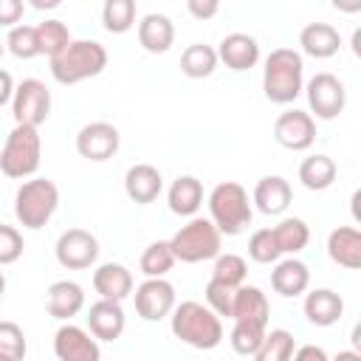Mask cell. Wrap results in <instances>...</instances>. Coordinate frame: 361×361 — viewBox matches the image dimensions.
<instances>
[{
	"instance_id": "7dc6e473",
	"label": "cell",
	"mask_w": 361,
	"mask_h": 361,
	"mask_svg": "<svg viewBox=\"0 0 361 361\" xmlns=\"http://www.w3.org/2000/svg\"><path fill=\"white\" fill-rule=\"evenodd\" d=\"M28 3H31L37 11H51V8H56L62 0H28Z\"/></svg>"
},
{
	"instance_id": "681fc988",
	"label": "cell",
	"mask_w": 361,
	"mask_h": 361,
	"mask_svg": "<svg viewBox=\"0 0 361 361\" xmlns=\"http://www.w3.org/2000/svg\"><path fill=\"white\" fill-rule=\"evenodd\" d=\"M3 293H6V274L0 271V302H3Z\"/></svg>"
},
{
	"instance_id": "c3c4849f",
	"label": "cell",
	"mask_w": 361,
	"mask_h": 361,
	"mask_svg": "<svg viewBox=\"0 0 361 361\" xmlns=\"http://www.w3.org/2000/svg\"><path fill=\"white\" fill-rule=\"evenodd\" d=\"M353 51H355V54H361V31H355V34H353Z\"/></svg>"
},
{
	"instance_id": "484cf974",
	"label": "cell",
	"mask_w": 361,
	"mask_h": 361,
	"mask_svg": "<svg viewBox=\"0 0 361 361\" xmlns=\"http://www.w3.org/2000/svg\"><path fill=\"white\" fill-rule=\"evenodd\" d=\"M299 45L313 59H330L341 48V34L330 23H307L299 34Z\"/></svg>"
},
{
	"instance_id": "d4e9b609",
	"label": "cell",
	"mask_w": 361,
	"mask_h": 361,
	"mask_svg": "<svg viewBox=\"0 0 361 361\" xmlns=\"http://www.w3.org/2000/svg\"><path fill=\"white\" fill-rule=\"evenodd\" d=\"M138 42L149 54H166L175 42V25L166 14H144L138 23Z\"/></svg>"
},
{
	"instance_id": "ba28073f",
	"label": "cell",
	"mask_w": 361,
	"mask_h": 361,
	"mask_svg": "<svg viewBox=\"0 0 361 361\" xmlns=\"http://www.w3.org/2000/svg\"><path fill=\"white\" fill-rule=\"evenodd\" d=\"M307 104H310V113H316V118L322 121H330L336 116L344 113V104H347V90H344V82L327 71L316 73L307 87Z\"/></svg>"
},
{
	"instance_id": "836d02e7",
	"label": "cell",
	"mask_w": 361,
	"mask_h": 361,
	"mask_svg": "<svg viewBox=\"0 0 361 361\" xmlns=\"http://www.w3.org/2000/svg\"><path fill=\"white\" fill-rule=\"evenodd\" d=\"M262 336H265V324H257V322H234L228 341H231V350L237 355L254 358L257 350H259V344H262Z\"/></svg>"
},
{
	"instance_id": "6da1fadb",
	"label": "cell",
	"mask_w": 361,
	"mask_h": 361,
	"mask_svg": "<svg viewBox=\"0 0 361 361\" xmlns=\"http://www.w3.org/2000/svg\"><path fill=\"white\" fill-rule=\"evenodd\" d=\"M172 336L195 350H214L223 341V322L220 316L200 302H180L169 313Z\"/></svg>"
},
{
	"instance_id": "603a6c76",
	"label": "cell",
	"mask_w": 361,
	"mask_h": 361,
	"mask_svg": "<svg viewBox=\"0 0 361 361\" xmlns=\"http://www.w3.org/2000/svg\"><path fill=\"white\" fill-rule=\"evenodd\" d=\"M293 200V189L282 175H265L254 186V203L262 214H282Z\"/></svg>"
},
{
	"instance_id": "f1b7e54d",
	"label": "cell",
	"mask_w": 361,
	"mask_h": 361,
	"mask_svg": "<svg viewBox=\"0 0 361 361\" xmlns=\"http://www.w3.org/2000/svg\"><path fill=\"white\" fill-rule=\"evenodd\" d=\"M217 51L206 42H192L183 54H180V73L189 79H206L214 73L217 68Z\"/></svg>"
},
{
	"instance_id": "83f0119b",
	"label": "cell",
	"mask_w": 361,
	"mask_h": 361,
	"mask_svg": "<svg viewBox=\"0 0 361 361\" xmlns=\"http://www.w3.org/2000/svg\"><path fill=\"white\" fill-rule=\"evenodd\" d=\"M336 175H338V166H336V161L330 158V155H310V158H305L302 164H299V180H302V186L305 189H310V192H324V189H330L333 186V180H336Z\"/></svg>"
},
{
	"instance_id": "f546056e",
	"label": "cell",
	"mask_w": 361,
	"mask_h": 361,
	"mask_svg": "<svg viewBox=\"0 0 361 361\" xmlns=\"http://www.w3.org/2000/svg\"><path fill=\"white\" fill-rule=\"evenodd\" d=\"M271 231H274L276 245H279L282 254H299L310 243V228H307V223L302 217H285Z\"/></svg>"
},
{
	"instance_id": "1f68e13d",
	"label": "cell",
	"mask_w": 361,
	"mask_h": 361,
	"mask_svg": "<svg viewBox=\"0 0 361 361\" xmlns=\"http://www.w3.org/2000/svg\"><path fill=\"white\" fill-rule=\"evenodd\" d=\"M102 25L110 34H127L135 25V0H104Z\"/></svg>"
},
{
	"instance_id": "8fae6325",
	"label": "cell",
	"mask_w": 361,
	"mask_h": 361,
	"mask_svg": "<svg viewBox=\"0 0 361 361\" xmlns=\"http://www.w3.org/2000/svg\"><path fill=\"white\" fill-rule=\"evenodd\" d=\"M274 138H276L279 147L293 149V152L310 149L313 141H316V121L305 110H296V107L293 110H285L274 121Z\"/></svg>"
},
{
	"instance_id": "ffe728a7",
	"label": "cell",
	"mask_w": 361,
	"mask_h": 361,
	"mask_svg": "<svg viewBox=\"0 0 361 361\" xmlns=\"http://www.w3.org/2000/svg\"><path fill=\"white\" fill-rule=\"evenodd\" d=\"M164 189V178L152 164H133L124 175V192L133 203H152Z\"/></svg>"
},
{
	"instance_id": "7c38bea8",
	"label": "cell",
	"mask_w": 361,
	"mask_h": 361,
	"mask_svg": "<svg viewBox=\"0 0 361 361\" xmlns=\"http://www.w3.org/2000/svg\"><path fill=\"white\" fill-rule=\"evenodd\" d=\"M175 307V288L164 276H147L135 288V313L144 322H161Z\"/></svg>"
},
{
	"instance_id": "74e56055",
	"label": "cell",
	"mask_w": 361,
	"mask_h": 361,
	"mask_svg": "<svg viewBox=\"0 0 361 361\" xmlns=\"http://www.w3.org/2000/svg\"><path fill=\"white\" fill-rule=\"evenodd\" d=\"M248 257L254 262H259V265H271V262H276L282 257V251H279L276 237H274L271 228H257L251 234V240H248Z\"/></svg>"
},
{
	"instance_id": "8992f818",
	"label": "cell",
	"mask_w": 361,
	"mask_h": 361,
	"mask_svg": "<svg viewBox=\"0 0 361 361\" xmlns=\"http://www.w3.org/2000/svg\"><path fill=\"white\" fill-rule=\"evenodd\" d=\"M59 206V189L48 178H31L25 180L14 195V217L23 228H42Z\"/></svg>"
},
{
	"instance_id": "cb8c5ba5",
	"label": "cell",
	"mask_w": 361,
	"mask_h": 361,
	"mask_svg": "<svg viewBox=\"0 0 361 361\" xmlns=\"http://www.w3.org/2000/svg\"><path fill=\"white\" fill-rule=\"evenodd\" d=\"M93 288L102 299H127L133 293V274L121 262H104L93 271Z\"/></svg>"
},
{
	"instance_id": "d6986e66",
	"label": "cell",
	"mask_w": 361,
	"mask_h": 361,
	"mask_svg": "<svg viewBox=\"0 0 361 361\" xmlns=\"http://www.w3.org/2000/svg\"><path fill=\"white\" fill-rule=\"evenodd\" d=\"M305 319L316 327H333L344 316V299L330 288H316L305 296Z\"/></svg>"
},
{
	"instance_id": "ab89813d",
	"label": "cell",
	"mask_w": 361,
	"mask_h": 361,
	"mask_svg": "<svg viewBox=\"0 0 361 361\" xmlns=\"http://www.w3.org/2000/svg\"><path fill=\"white\" fill-rule=\"evenodd\" d=\"M206 305L217 313V316H228L231 319V302H234V285L220 282V279H209L206 282Z\"/></svg>"
},
{
	"instance_id": "e575fe53",
	"label": "cell",
	"mask_w": 361,
	"mask_h": 361,
	"mask_svg": "<svg viewBox=\"0 0 361 361\" xmlns=\"http://www.w3.org/2000/svg\"><path fill=\"white\" fill-rule=\"evenodd\" d=\"M71 42V31L62 20H45L37 25V45H39V54L45 56H54L59 54L65 45Z\"/></svg>"
},
{
	"instance_id": "44dd1931",
	"label": "cell",
	"mask_w": 361,
	"mask_h": 361,
	"mask_svg": "<svg viewBox=\"0 0 361 361\" xmlns=\"http://www.w3.org/2000/svg\"><path fill=\"white\" fill-rule=\"evenodd\" d=\"M327 254L336 265L347 271H358L361 268V231L353 226L333 228L327 237Z\"/></svg>"
},
{
	"instance_id": "f907efd6",
	"label": "cell",
	"mask_w": 361,
	"mask_h": 361,
	"mask_svg": "<svg viewBox=\"0 0 361 361\" xmlns=\"http://www.w3.org/2000/svg\"><path fill=\"white\" fill-rule=\"evenodd\" d=\"M3 51H6V42H3V39H0V56H3Z\"/></svg>"
},
{
	"instance_id": "d6a6232c",
	"label": "cell",
	"mask_w": 361,
	"mask_h": 361,
	"mask_svg": "<svg viewBox=\"0 0 361 361\" xmlns=\"http://www.w3.org/2000/svg\"><path fill=\"white\" fill-rule=\"evenodd\" d=\"M175 254H172V245L169 240H155L144 248L141 254V274L144 276H166L175 265Z\"/></svg>"
},
{
	"instance_id": "f6af8a7d",
	"label": "cell",
	"mask_w": 361,
	"mask_h": 361,
	"mask_svg": "<svg viewBox=\"0 0 361 361\" xmlns=\"http://www.w3.org/2000/svg\"><path fill=\"white\" fill-rule=\"evenodd\" d=\"M293 355H296L299 361H310V358H316V361H327V353H324L322 347H313V344H307V347H299V350H293Z\"/></svg>"
},
{
	"instance_id": "52a82bcc",
	"label": "cell",
	"mask_w": 361,
	"mask_h": 361,
	"mask_svg": "<svg viewBox=\"0 0 361 361\" xmlns=\"http://www.w3.org/2000/svg\"><path fill=\"white\" fill-rule=\"evenodd\" d=\"M172 254L175 259L180 262H206V259H214L220 254V245H223V234L217 231V226L206 217H192L186 226H180L172 240Z\"/></svg>"
},
{
	"instance_id": "7bdbcfd3",
	"label": "cell",
	"mask_w": 361,
	"mask_h": 361,
	"mask_svg": "<svg viewBox=\"0 0 361 361\" xmlns=\"http://www.w3.org/2000/svg\"><path fill=\"white\" fill-rule=\"evenodd\" d=\"M186 8L195 20H212L220 11V0H186Z\"/></svg>"
},
{
	"instance_id": "277c9868",
	"label": "cell",
	"mask_w": 361,
	"mask_h": 361,
	"mask_svg": "<svg viewBox=\"0 0 361 361\" xmlns=\"http://www.w3.org/2000/svg\"><path fill=\"white\" fill-rule=\"evenodd\" d=\"M209 220L217 226L220 234L237 237L251 226V200L248 192L237 180H223L209 192Z\"/></svg>"
},
{
	"instance_id": "e0dca14e",
	"label": "cell",
	"mask_w": 361,
	"mask_h": 361,
	"mask_svg": "<svg viewBox=\"0 0 361 361\" xmlns=\"http://www.w3.org/2000/svg\"><path fill=\"white\" fill-rule=\"evenodd\" d=\"M82 307H85V290L79 282L59 279L45 293V310H48V316H54L59 322H71L73 316H79Z\"/></svg>"
},
{
	"instance_id": "f35d334b",
	"label": "cell",
	"mask_w": 361,
	"mask_h": 361,
	"mask_svg": "<svg viewBox=\"0 0 361 361\" xmlns=\"http://www.w3.org/2000/svg\"><path fill=\"white\" fill-rule=\"evenodd\" d=\"M245 274H248V265L240 254H217L214 257V268H212V276L220 279V282H228V285H243L245 282Z\"/></svg>"
},
{
	"instance_id": "5bb4252c",
	"label": "cell",
	"mask_w": 361,
	"mask_h": 361,
	"mask_svg": "<svg viewBox=\"0 0 361 361\" xmlns=\"http://www.w3.org/2000/svg\"><path fill=\"white\" fill-rule=\"evenodd\" d=\"M118 130L110 121H90L76 133V152L87 161H107L118 152Z\"/></svg>"
},
{
	"instance_id": "7a4b0ae2",
	"label": "cell",
	"mask_w": 361,
	"mask_h": 361,
	"mask_svg": "<svg viewBox=\"0 0 361 361\" xmlns=\"http://www.w3.org/2000/svg\"><path fill=\"white\" fill-rule=\"evenodd\" d=\"M305 87V62L293 48H274L265 56L262 90L274 104H290Z\"/></svg>"
},
{
	"instance_id": "7402d4cb",
	"label": "cell",
	"mask_w": 361,
	"mask_h": 361,
	"mask_svg": "<svg viewBox=\"0 0 361 361\" xmlns=\"http://www.w3.org/2000/svg\"><path fill=\"white\" fill-rule=\"evenodd\" d=\"M271 305L268 296L257 285H237L234 288V302H231V319L234 322H257L268 327Z\"/></svg>"
},
{
	"instance_id": "4dcf8cb0",
	"label": "cell",
	"mask_w": 361,
	"mask_h": 361,
	"mask_svg": "<svg viewBox=\"0 0 361 361\" xmlns=\"http://www.w3.org/2000/svg\"><path fill=\"white\" fill-rule=\"evenodd\" d=\"M293 350H296V341H293V333L285 330V327H276V330H265L262 336V344L257 350V361H288L293 358Z\"/></svg>"
},
{
	"instance_id": "9c48e42d",
	"label": "cell",
	"mask_w": 361,
	"mask_h": 361,
	"mask_svg": "<svg viewBox=\"0 0 361 361\" xmlns=\"http://www.w3.org/2000/svg\"><path fill=\"white\" fill-rule=\"evenodd\" d=\"M11 113L17 124L39 127L51 116V90L39 79H23L11 96Z\"/></svg>"
},
{
	"instance_id": "2e32d148",
	"label": "cell",
	"mask_w": 361,
	"mask_h": 361,
	"mask_svg": "<svg viewBox=\"0 0 361 361\" xmlns=\"http://www.w3.org/2000/svg\"><path fill=\"white\" fill-rule=\"evenodd\" d=\"M217 59L231 71H251L259 62V42L251 34H243V31L226 34L220 39Z\"/></svg>"
},
{
	"instance_id": "5b68a950",
	"label": "cell",
	"mask_w": 361,
	"mask_h": 361,
	"mask_svg": "<svg viewBox=\"0 0 361 361\" xmlns=\"http://www.w3.org/2000/svg\"><path fill=\"white\" fill-rule=\"evenodd\" d=\"M42 158V141L34 124H14V130L6 135V144L0 149V172L6 178H31L39 169Z\"/></svg>"
},
{
	"instance_id": "d590c367",
	"label": "cell",
	"mask_w": 361,
	"mask_h": 361,
	"mask_svg": "<svg viewBox=\"0 0 361 361\" xmlns=\"http://www.w3.org/2000/svg\"><path fill=\"white\" fill-rule=\"evenodd\" d=\"M6 45H8V51H11L17 59H34V56H39L37 25H25V23L11 25V28H8V37H6Z\"/></svg>"
},
{
	"instance_id": "bcb514c9",
	"label": "cell",
	"mask_w": 361,
	"mask_h": 361,
	"mask_svg": "<svg viewBox=\"0 0 361 361\" xmlns=\"http://www.w3.org/2000/svg\"><path fill=\"white\" fill-rule=\"evenodd\" d=\"M333 8L344 11V14H358L361 11V0H330Z\"/></svg>"
},
{
	"instance_id": "8d00e7d4",
	"label": "cell",
	"mask_w": 361,
	"mask_h": 361,
	"mask_svg": "<svg viewBox=\"0 0 361 361\" xmlns=\"http://www.w3.org/2000/svg\"><path fill=\"white\" fill-rule=\"evenodd\" d=\"M25 333L17 322H0V361L25 358Z\"/></svg>"
},
{
	"instance_id": "3957f363",
	"label": "cell",
	"mask_w": 361,
	"mask_h": 361,
	"mask_svg": "<svg viewBox=\"0 0 361 361\" xmlns=\"http://www.w3.org/2000/svg\"><path fill=\"white\" fill-rule=\"evenodd\" d=\"M51 59V76L59 85H76L82 79L99 76L107 68V51L96 39H71Z\"/></svg>"
},
{
	"instance_id": "ee69618b",
	"label": "cell",
	"mask_w": 361,
	"mask_h": 361,
	"mask_svg": "<svg viewBox=\"0 0 361 361\" xmlns=\"http://www.w3.org/2000/svg\"><path fill=\"white\" fill-rule=\"evenodd\" d=\"M11 96H14V79H11V73H8V71H3V68H0V107H3V104H8V102H11Z\"/></svg>"
},
{
	"instance_id": "4316f807",
	"label": "cell",
	"mask_w": 361,
	"mask_h": 361,
	"mask_svg": "<svg viewBox=\"0 0 361 361\" xmlns=\"http://www.w3.org/2000/svg\"><path fill=\"white\" fill-rule=\"evenodd\" d=\"M169 209L180 217H192L200 206H203V183L195 175H180L178 180H172L169 192H166Z\"/></svg>"
},
{
	"instance_id": "ac0fdd59",
	"label": "cell",
	"mask_w": 361,
	"mask_h": 361,
	"mask_svg": "<svg viewBox=\"0 0 361 361\" xmlns=\"http://www.w3.org/2000/svg\"><path fill=\"white\" fill-rule=\"evenodd\" d=\"M310 285V271L302 259L296 257H288V259H276L274 262V271H271V288L285 296V299H293V296H302Z\"/></svg>"
},
{
	"instance_id": "b9f144b4",
	"label": "cell",
	"mask_w": 361,
	"mask_h": 361,
	"mask_svg": "<svg viewBox=\"0 0 361 361\" xmlns=\"http://www.w3.org/2000/svg\"><path fill=\"white\" fill-rule=\"evenodd\" d=\"M23 11H25V3L23 0H0V25L3 28H11L23 20Z\"/></svg>"
},
{
	"instance_id": "30bf717a",
	"label": "cell",
	"mask_w": 361,
	"mask_h": 361,
	"mask_svg": "<svg viewBox=\"0 0 361 361\" xmlns=\"http://www.w3.org/2000/svg\"><path fill=\"white\" fill-rule=\"evenodd\" d=\"M56 262L68 271H85L96 262L99 257V240L85 231V228H68L59 234L56 245H54Z\"/></svg>"
},
{
	"instance_id": "9a60e30c",
	"label": "cell",
	"mask_w": 361,
	"mask_h": 361,
	"mask_svg": "<svg viewBox=\"0 0 361 361\" xmlns=\"http://www.w3.org/2000/svg\"><path fill=\"white\" fill-rule=\"evenodd\" d=\"M124 324H127V316L121 302L116 299H99L87 310V330L99 341H116L124 333Z\"/></svg>"
},
{
	"instance_id": "4fadbf2b",
	"label": "cell",
	"mask_w": 361,
	"mask_h": 361,
	"mask_svg": "<svg viewBox=\"0 0 361 361\" xmlns=\"http://www.w3.org/2000/svg\"><path fill=\"white\" fill-rule=\"evenodd\" d=\"M54 355L59 361H99L102 350H99V338L76 324H62L54 333Z\"/></svg>"
},
{
	"instance_id": "60d3db41",
	"label": "cell",
	"mask_w": 361,
	"mask_h": 361,
	"mask_svg": "<svg viewBox=\"0 0 361 361\" xmlns=\"http://www.w3.org/2000/svg\"><path fill=\"white\" fill-rule=\"evenodd\" d=\"M23 248H25L23 234H20L14 226L0 223V265H11V262H17V259L23 257Z\"/></svg>"
}]
</instances>
